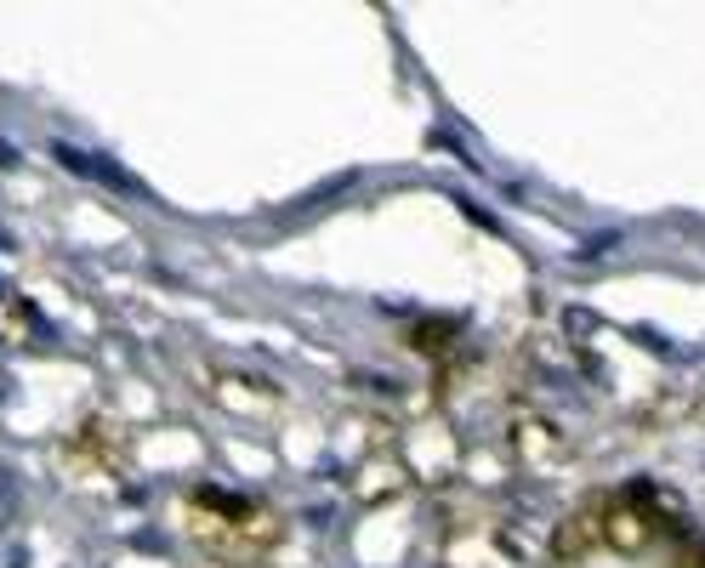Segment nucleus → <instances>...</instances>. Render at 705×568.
<instances>
[{"label": "nucleus", "instance_id": "obj_1", "mask_svg": "<svg viewBox=\"0 0 705 568\" xmlns=\"http://www.w3.org/2000/svg\"><path fill=\"white\" fill-rule=\"evenodd\" d=\"M188 517H194V534L211 552L240 557V563L267 552V546H274V534H279L274 512L256 506V500H245V494H228V489H194L188 494Z\"/></svg>", "mask_w": 705, "mask_h": 568}, {"label": "nucleus", "instance_id": "obj_2", "mask_svg": "<svg viewBox=\"0 0 705 568\" xmlns=\"http://www.w3.org/2000/svg\"><path fill=\"white\" fill-rule=\"evenodd\" d=\"M654 512L637 506V500H615L609 512H603V541H609L615 552H643L654 541Z\"/></svg>", "mask_w": 705, "mask_h": 568}, {"label": "nucleus", "instance_id": "obj_3", "mask_svg": "<svg viewBox=\"0 0 705 568\" xmlns=\"http://www.w3.org/2000/svg\"><path fill=\"white\" fill-rule=\"evenodd\" d=\"M57 159L69 165V171H80V177H97L103 188H125V193H137V177L120 171V165H109V159H97V154H80V148H69V143H57Z\"/></svg>", "mask_w": 705, "mask_h": 568}, {"label": "nucleus", "instance_id": "obj_4", "mask_svg": "<svg viewBox=\"0 0 705 568\" xmlns=\"http://www.w3.org/2000/svg\"><path fill=\"white\" fill-rule=\"evenodd\" d=\"M12 512H18V483H12L7 472H0V528L12 523Z\"/></svg>", "mask_w": 705, "mask_h": 568}]
</instances>
